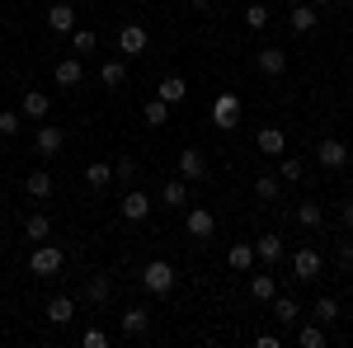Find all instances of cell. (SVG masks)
<instances>
[{
  "label": "cell",
  "mask_w": 353,
  "mask_h": 348,
  "mask_svg": "<svg viewBox=\"0 0 353 348\" xmlns=\"http://www.w3.org/2000/svg\"><path fill=\"white\" fill-rule=\"evenodd\" d=\"M61 264H66V254H61L57 245H43V240L33 245V254H28V273H33V278H57Z\"/></svg>",
  "instance_id": "6da1fadb"
},
{
  "label": "cell",
  "mask_w": 353,
  "mask_h": 348,
  "mask_svg": "<svg viewBox=\"0 0 353 348\" xmlns=\"http://www.w3.org/2000/svg\"><path fill=\"white\" fill-rule=\"evenodd\" d=\"M141 287H146L151 296H170V292H174V264L151 259V264L141 268Z\"/></svg>",
  "instance_id": "7a4b0ae2"
},
{
  "label": "cell",
  "mask_w": 353,
  "mask_h": 348,
  "mask_svg": "<svg viewBox=\"0 0 353 348\" xmlns=\"http://www.w3.org/2000/svg\"><path fill=\"white\" fill-rule=\"evenodd\" d=\"M212 123H217L221 132H236V127H241V99H236L231 90L212 99Z\"/></svg>",
  "instance_id": "3957f363"
},
{
  "label": "cell",
  "mask_w": 353,
  "mask_h": 348,
  "mask_svg": "<svg viewBox=\"0 0 353 348\" xmlns=\"http://www.w3.org/2000/svg\"><path fill=\"white\" fill-rule=\"evenodd\" d=\"M184 231H189V240H212L217 236V216L208 212V207H189V216H184Z\"/></svg>",
  "instance_id": "277c9868"
},
{
  "label": "cell",
  "mask_w": 353,
  "mask_h": 348,
  "mask_svg": "<svg viewBox=\"0 0 353 348\" xmlns=\"http://www.w3.org/2000/svg\"><path fill=\"white\" fill-rule=\"evenodd\" d=\"M61 146H66V132H61V127H48V123H38V132H33V151H38L43 161H52V156H61Z\"/></svg>",
  "instance_id": "5b68a950"
},
{
  "label": "cell",
  "mask_w": 353,
  "mask_h": 348,
  "mask_svg": "<svg viewBox=\"0 0 353 348\" xmlns=\"http://www.w3.org/2000/svg\"><path fill=\"white\" fill-rule=\"evenodd\" d=\"M118 212L128 216V221H146V216H151V193H146V188H128L123 203H118Z\"/></svg>",
  "instance_id": "8992f818"
},
{
  "label": "cell",
  "mask_w": 353,
  "mask_h": 348,
  "mask_svg": "<svg viewBox=\"0 0 353 348\" xmlns=\"http://www.w3.org/2000/svg\"><path fill=\"white\" fill-rule=\"evenodd\" d=\"M52 81L61 85V90H81V81H85V66H81V57H61L52 66Z\"/></svg>",
  "instance_id": "52a82bcc"
},
{
  "label": "cell",
  "mask_w": 353,
  "mask_h": 348,
  "mask_svg": "<svg viewBox=\"0 0 353 348\" xmlns=\"http://www.w3.org/2000/svg\"><path fill=\"white\" fill-rule=\"evenodd\" d=\"M316 161L325 165V170H344V165H349V146H344L339 136H325V141L316 146Z\"/></svg>",
  "instance_id": "ba28073f"
},
{
  "label": "cell",
  "mask_w": 353,
  "mask_h": 348,
  "mask_svg": "<svg viewBox=\"0 0 353 348\" xmlns=\"http://www.w3.org/2000/svg\"><path fill=\"white\" fill-rule=\"evenodd\" d=\"M179 174H184L189 184H198V179L208 174V156H203L198 146H184V151H179Z\"/></svg>",
  "instance_id": "9c48e42d"
},
{
  "label": "cell",
  "mask_w": 353,
  "mask_h": 348,
  "mask_svg": "<svg viewBox=\"0 0 353 348\" xmlns=\"http://www.w3.org/2000/svg\"><path fill=\"white\" fill-rule=\"evenodd\" d=\"M288 24H292V33H311V28L321 24V10H316L311 0H301V5L288 10Z\"/></svg>",
  "instance_id": "30bf717a"
},
{
  "label": "cell",
  "mask_w": 353,
  "mask_h": 348,
  "mask_svg": "<svg viewBox=\"0 0 353 348\" xmlns=\"http://www.w3.org/2000/svg\"><path fill=\"white\" fill-rule=\"evenodd\" d=\"M48 28H52V33H71V28H76V5H71V0L48 5Z\"/></svg>",
  "instance_id": "8fae6325"
},
{
  "label": "cell",
  "mask_w": 353,
  "mask_h": 348,
  "mask_svg": "<svg viewBox=\"0 0 353 348\" xmlns=\"http://www.w3.org/2000/svg\"><path fill=\"white\" fill-rule=\"evenodd\" d=\"M254 146H259V156H273V161H278V156L288 151V132H283V127H259Z\"/></svg>",
  "instance_id": "7c38bea8"
},
{
  "label": "cell",
  "mask_w": 353,
  "mask_h": 348,
  "mask_svg": "<svg viewBox=\"0 0 353 348\" xmlns=\"http://www.w3.org/2000/svg\"><path fill=\"white\" fill-rule=\"evenodd\" d=\"M19 113L33 118V123H43L48 113H52V99L43 94V90H24V99H19Z\"/></svg>",
  "instance_id": "4fadbf2b"
},
{
  "label": "cell",
  "mask_w": 353,
  "mask_h": 348,
  "mask_svg": "<svg viewBox=\"0 0 353 348\" xmlns=\"http://www.w3.org/2000/svg\"><path fill=\"white\" fill-rule=\"evenodd\" d=\"M292 273H297V283H316L321 278V254L316 249H297L292 254Z\"/></svg>",
  "instance_id": "5bb4252c"
},
{
  "label": "cell",
  "mask_w": 353,
  "mask_h": 348,
  "mask_svg": "<svg viewBox=\"0 0 353 348\" xmlns=\"http://www.w3.org/2000/svg\"><path fill=\"white\" fill-rule=\"evenodd\" d=\"M146 43H151V38H146V28H141V24H128L123 33H118V52H123V57H141V52H146Z\"/></svg>",
  "instance_id": "9a60e30c"
},
{
  "label": "cell",
  "mask_w": 353,
  "mask_h": 348,
  "mask_svg": "<svg viewBox=\"0 0 353 348\" xmlns=\"http://www.w3.org/2000/svg\"><path fill=\"white\" fill-rule=\"evenodd\" d=\"M156 99H165L170 108L184 104V99H189V81H184V76H165V81L156 85Z\"/></svg>",
  "instance_id": "2e32d148"
},
{
  "label": "cell",
  "mask_w": 353,
  "mask_h": 348,
  "mask_svg": "<svg viewBox=\"0 0 353 348\" xmlns=\"http://www.w3.org/2000/svg\"><path fill=\"white\" fill-rule=\"evenodd\" d=\"M254 66H259V76H283L288 71V52L283 48H264V52L254 57Z\"/></svg>",
  "instance_id": "e0dca14e"
},
{
  "label": "cell",
  "mask_w": 353,
  "mask_h": 348,
  "mask_svg": "<svg viewBox=\"0 0 353 348\" xmlns=\"http://www.w3.org/2000/svg\"><path fill=\"white\" fill-rule=\"evenodd\" d=\"M24 193L33 198V203H43V198H52V174H48V170H33V174L24 179Z\"/></svg>",
  "instance_id": "ac0fdd59"
},
{
  "label": "cell",
  "mask_w": 353,
  "mask_h": 348,
  "mask_svg": "<svg viewBox=\"0 0 353 348\" xmlns=\"http://www.w3.org/2000/svg\"><path fill=\"white\" fill-rule=\"evenodd\" d=\"M43 316H48L52 325H71V320H76V301H71V296H52Z\"/></svg>",
  "instance_id": "d6986e66"
},
{
  "label": "cell",
  "mask_w": 353,
  "mask_h": 348,
  "mask_svg": "<svg viewBox=\"0 0 353 348\" xmlns=\"http://www.w3.org/2000/svg\"><path fill=\"white\" fill-rule=\"evenodd\" d=\"M151 329V311L146 306H128L123 311V334H146Z\"/></svg>",
  "instance_id": "ffe728a7"
},
{
  "label": "cell",
  "mask_w": 353,
  "mask_h": 348,
  "mask_svg": "<svg viewBox=\"0 0 353 348\" xmlns=\"http://www.w3.org/2000/svg\"><path fill=\"white\" fill-rule=\"evenodd\" d=\"M254 259H264V264H278V259H283V236H259V240H254Z\"/></svg>",
  "instance_id": "44dd1931"
},
{
  "label": "cell",
  "mask_w": 353,
  "mask_h": 348,
  "mask_svg": "<svg viewBox=\"0 0 353 348\" xmlns=\"http://www.w3.org/2000/svg\"><path fill=\"white\" fill-rule=\"evenodd\" d=\"M85 184L90 188H109L113 184V165L109 161H90L85 165Z\"/></svg>",
  "instance_id": "7402d4cb"
},
{
  "label": "cell",
  "mask_w": 353,
  "mask_h": 348,
  "mask_svg": "<svg viewBox=\"0 0 353 348\" xmlns=\"http://www.w3.org/2000/svg\"><path fill=\"white\" fill-rule=\"evenodd\" d=\"M161 203L165 207H189V184H184V179H170V184L161 188Z\"/></svg>",
  "instance_id": "603a6c76"
},
{
  "label": "cell",
  "mask_w": 353,
  "mask_h": 348,
  "mask_svg": "<svg viewBox=\"0 0 353 348\" xmlns=\"http://www.w3.org/2000/svg\"><path fill=\"white\" fill-rule=\"evenodd\" d=\"M278 193H283V179H278V174H259V179H254V198H259V203H278Z\"/></svg>",
  "instance_id": "cb8c5ba5"
},
{
  "label": "cell",
  "mask_w": 353,
  "mask_h": 348,
  "mask_svg": "<svg viewBox=\"0 0 353 348\" xmlns=\"http://www.w3.org/2000/svg\"><path fill=\"white\" fill-rule=\"evenodd\" d=\"M250 296H254V301H273V296H278L273 273H254V278H250Z\"/></svg>",
  "instance_id": "d4e9b609"
},
{
  "label": "cell",
  "mask_w": 353,
  "mask_h": 348,
  "mask_svg": "<svg viewBox=\"0 0 353 348\" xmlns=\"http://www.w3.org/2000/svg\"><path fill=\"white\" fill-rule=\"evenodd\" d=\"M273 320H278V325H297L301 320L297 301H292V296H273Z\"/></svg>",
  "instance_id": "484cf974"
},
{
  "label": "cell",
  "mask_w": 353,
  "mask_h": 348,
  "mask_svg": "<svg viewBox=\"0 0 353 348\" xmlns=\"http://www.w3.org/2000/svg\"><path fill=\"white\" fill-rule=\"evenodd\" d=\"M24 236L28 240H48V236H52V221H48L43 212H28L24 216Z\"/></svg>",
  "instance_id": "4316f807"
},
{
  "label": "cell",
  "mask_w": 353,
  "mask_h": 348,
  "mask_svg": "<svg viewBox=\"0 0 353 348\" xmlns=\"http://www.w3.org/2000/svg\"><path fill=\"white\" fill-rule=\"evenodd\" d=\"M226 264L236 268V273H250V264H254V245H231V249H226Z\"/></svg>",
  "instance_id": "83f0119b"
},
{
  "label": "cell",
  "mask_w": 353,
  "mask_h": 348,
  "mask_svg": "<svg viewBox=\"0 0 353 348\" xmlns=\"http://www.w3.org/2000/svg\"><path fill=\"white\" fill-rule=\"evenodd\" d=\"M99 81L109 85V90H118V85H128V66H123V61L113 57V61H104V66H99Z\"/></svg>",
  "instance_id": "f1b7e54d"
},
{
  "label": "cell",
  "mask_w": 353,
  "mask_h": 348,
  "mask_svg": "<svg viewBox=\"0 0 353 348\" xmlns=\"http://www.w3.org/2000/svg\"><path fill=\"white\" fill-rule=\"evenodd\" d=\"M292 216H297V226H301V231H316V226L325 221V212H321V203H301V207H297Z\"/></svg>",
  "instance_id": "f546056e"
},
{
  "label": "cell",
  "mask_w": 353,
  "mask_h": 348,
  "mask_svg": "<svg viewBox=\"0 0 353 348\" xmlns=\"http://www.w3.org/2000/svg\"><path fill=\"white\" fill-rule=\"evenodd\" d=\"M311 316H316L321 325H334V320H339V301H334V296H316Z\"/></svg>",
  "instance_id": "4dcf8cb0"
},
{
  "label": "cell",
  "mask_w": 353,
  "mask_h": 348,
  "mask_svg": "<svg viewBox=\"0 0 353 348\" xmlns=\"http://www.w3.org/2000/svg\"><path fill=\"white\" fill-rule=\"evenodd\" d=\"M85 296H90L94 306H104V301L113 296V278H104V273H99V278H90V287H85Z\"/></svg>",
  "instance_id": "1f68e13d"
},
{
  "label": "cell",
  "mask_w": 353,
  "mask_h": 348,
  "mask_svg": "<svg viewBox=\"0 0 353 348\" xmlns=\"http://www.w3.org/2000/svg\"><path fill=\"white\" fill-rule=\"evenodd\" d=\"M141 118H146L151 127H165V123H170V104H165V99H146V108H141Z\"/></svg>",
  "instance_id": "d6a6232c"
},
{
  "label": "cell",
  "mask_w": 353,
  "mask_h": 348,
  "mask_svg": "<svg viewBox=\"0 0 353 348\" xmlns=\"http://www.w3.org/2000/svg\"><path fill=\"white\" fill-rule=\"evenodd\" d=\"M297 344L301 348H325V329H321V325H301L297 320Z\"/></svg>",
  "instance_id": "836d02e7"
},
{
  "label": "cell",
  "mask_w": 353,
  "mask_h": 348,
  "mask_svg": "<svg viewBox=\"0 0 353 348\" xmlns=\"http://www.w3.org/2000/svg\"><path fill=\"white\" fill-rule=\"evenodd\" d=\"M278 179H288V184H297V179H301V161H297V156H278Z\"/></svg>",
  "instance_id": "e575fe53"
},
{
  "label": "cell",
  "mask_w": 353,
  "mask_h": 348,
  "mask_svg": "<svg viewBox=\"0 0 353 348\" xmlns=\"http://www.w3.org/2000/svg\"><path fill=\"white\" fill-rule=\"evenodd\" d=\"M19 127H24V113H14V108H5V113H0V136H14Z\"/></svg>",
  "instance_id": "d590c367"
},
{
  "label": "cell",
  "mask_w": 353,
  "mask_h": 348,
  "mask_svg": "<svg viewBox=\"0 0 353 348\" xmlns=\"http://www.w3.org/2000/svg\"><path fill=\"white\" fill-rule=\"evenodd\" d=\"M245 28H269V10L264 5H250L245 10Z\"/></svg>",
  "instance_id": "8d00e7d4"
},
{
  "label": "cell",
  "mask_w": 353,
  "mask_h": 348,
  "mask_svg": "<svg viewBox=\"0 0 353 348\" xmlns=\"http://www.w3.org/2000/svg\"><path fill=\"white\" fill-rule=\"evenodd\" d=\"M71 33H76V57L94 52V43H99V38H94V33H90V28H71Z\"/></svg>",
  "instance_id": "74e56055"
},
{
  "label": "cell",
  "mask_w": 353,
  "mask_h": 348,
  "mask_svg": "<svg viewBox=\"0 0 353 348\" xmlns=\"http://www.w3.org/2000/svg\"><path fill=\"white\" fill-rule=\"evenodd\" d=\"M113 179H123V184H132V179H137V161H132V156H123V161L113 165Z\"/></svg>",
  "instance_id": "f35d334b"
},
{
  "label": "cell",
  "mask_w": 353,
  "mask_h": 348,
  "mask_svg": "<svg viewBox=\"0 0 353 348\" xmlns=\"http://www.w3.org/2000/svg\"><path fill=\"white\" fill-rule=\"evenodd\" d=\"M81 344H85V348H109V334H104V329H85Z\"/></svg>",
  "instance_id": "ab89813d"
},
{
  "label": "cell",
  "mask_w": 353,
  "mask_h": 348,
  "mask_svg": "<svg viewBox=\"0 0 353 348\" xmlns=\"http://www.w3.org/2000/svg\"><path fill=\"white\" fill-rule=\"evenodd\" d=\"M259 348H283V339H278L273 329H264V334H259Z\"/></svg>",
  "instance_id": "60d3db41"
},
{
  "label": "cell",
  "mask_w": 353,
  "mask_h": 348,
  "mask_svg": "<svg viewBox=\"0 0 353 348\" xmlns=\"http://www.w3.org/2000/svg\"><path fill=\"white\" fill-rule=\"evenodd\" d=\"M339 216H344V226L353 231V203H344V212H339Z\"/></svg>",
  "instance_id": "b9f144b4"
},
{
  "label": "cell",
  "mask_w": 353,
  "mask_h": 348,
  "mask_svg": "<svg viewBox=\"0 0 353 348\" xmlns=\"http://www.w3.org/2000/svg\"><path fill=\"white\" fill-rule=\"evenodd\" d=\"M339 259H344V264H353V245H339Z\"/></svg>",
  "instance_id": "7bdbcfd3"
},
{
  "label": "cell",
  "mask_w": 353,
  "mask_h": 348,
  "mask_svg": "<svg viewBox=\"0 0 353 348\" xmlns=\"http://www.w3.org/2000/svg\"><path fill=\"white\" fill-rule=\"evenodd\" d=\"M193 10H212V0H189Z\"/></svg>",
  "instance_id": "ee69618b"
},
{
  "label": "cell",
  "mask_w": 353,
  "mask_h": 348,
  "mask_svg": "<svg viewBox=\"0 0 353 348\" xmlns=\"http://www.w3.org/2000/svg\"><path fill=\"white\" fill-rule=\"evenodd\" d=\"M311 5H316V10H325V5H334V0H311Z\"/></svg>",
  "instance_id": "f6af8a7d"
},
{
  "label": "cell",
  "mask_w": 353,
  "mask_h": 348,
  "mask_svg": "<svg viewBox=\"0 0 353 348\" xmlns=\"http://www.w3.org/2000/svg\"><path fill=\"white\" fill-rule=\"evenodd\" d=\"M288 5H301V0H288Z\"/></svg>",
  "instance_id": "bcb514c9"
},
{
  "label": "cell",
  "mask_w": 353,
  "mask_h": 348,
  "mask_svg": "<svg viewBox=\"0 0 353 348\" xmlns=\"http://www.w3.org/2000/svg\"><path fill=\"white\" fill-rule=\"evenodd\" d=\"M81 5H94V0H81Z\"/></svg>",
  "instance_id": "7dc6e473"
}]
</instances>
